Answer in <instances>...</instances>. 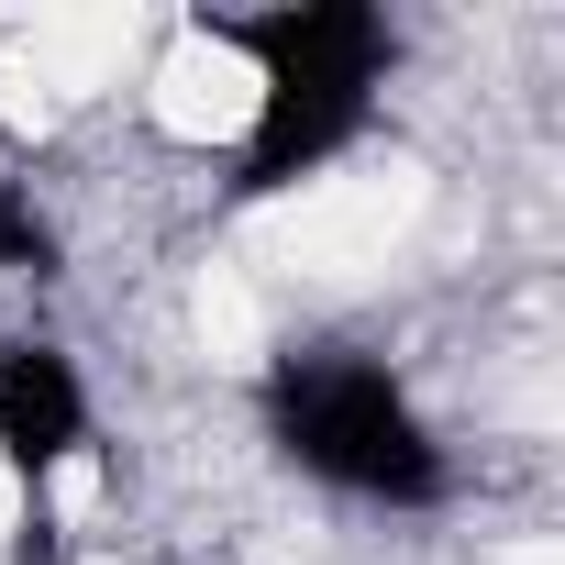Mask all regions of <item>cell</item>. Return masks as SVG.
I'll return each mask as SVG.
<instances>
[{
    "instance_id": "obj_1",
    "label": "cell",
    "mask_w": 565,
    "mask_h": 565,
    "mask_svg": "<svg viewBox=\"0 0 565 565\" xmlns=\"http://www.w3.org/2000/svg\"><path fill=\"white\" fill-rule=\"evenodd\" d=\"M211 56L244 67V134H233V200H289L322 167H344L388 100L399 23L377 0H266V12H211Z\"/></svg>"
},
{
    "instance_id": "obj_2",
    "label": "cell",
    "mask_w": 565,
    "mask_h": 565,
    "mask_svg": "<svg viewBox=\"0 0 565 565\" xmlns=\"http://www.w3.org/2000/svg\"><path fill=\"white\" fill-rule=\"evenodd\" d=\"M255 433L277 466H300L311 488L355 510H444L455 499V444L422 411V388L377 344H289L255 377Z\"/></svg>"
},
{
    "instance_id": "obj_3",
    "label": "cell",
    "mask_w": 565,
    "mask_h": 565,
    "mask_svg": "<svg viewBox=\"0 0 565 565\" xmlns=\"http://www.w3.org/2000/svg\"><path fill=\"white\" fill-rule=\"evenodd\" d=\"M100 444V399H89V366L56 344V333H12L0 344V466L12 488L45 510L67 466H89Z\"/></svg>"
},
{
    "instance_id": "obj_4",
    "label": "cell",
    "mask_w": 565,
    "mask_h": 565,
    "mask_svg": "<svg viewBox=\"0 0 565 565\" xmlns=\"http://www.w3.org/2000/svg\"><path fill=\"white\" fill-rule=\"evenodd\" d=\"M12 277H67V233H56V211L23 178H0V289H12Z\"/></svg>"
}]
</instances>
